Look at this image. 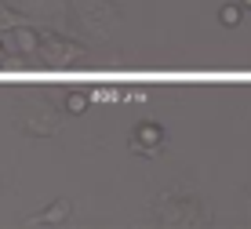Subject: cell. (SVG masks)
Segmentation results:
<instances>
[{
	"label": "cell",
	"mask_w": 251,
	"mask_h": 229,
	"mask_svg": "<svg viewBox=\"0 0 251 229\" xmlns=\"http://www.w3.org/2000/svg\"><path fill=\"white\" fill-rule=\"evenodd\" d=\"M88 99H91V95H84V91H73V95L66 99V109H69V113H84V109H88Z\"/></svg>",
	"instance_id": "3"
},
{
	"label": "cell",
	"mask_w": 251,
	"mask_h": 229,
	"mask_svg": "<svg viewBox=\"0 0 251 229\" xmlns=\"http://www.w3.org/2000/svg\"><path fill=\"white\" fill-rule=\"evenodd\" d=\"M240 15H244V7H240V4H226L219 11V19H222V25H240Z\"/></svg>",
	"instance_id": "2"
},
{
	"label": "cell",
	"mask_w": 251,
	"mask_h": 229,
	"mask_svg": "<svg viewBox=\"0 0 251 229\" xmlns=\"http://www.w3.org/2000/svg\"><path fill=\"white\" fill-rule=\"evenodd\" d=\"M160 138H164V131L157 124H138V131H135V146L142 149V153H146V149L153 153V149L160 146Z\"/></svg>",
	"instance_id": "1"
},
{
	"label": "cell",
	"mask_w": 251,
	"mask_h": 229,
	"mask_svg": "<svg viewBox=\"0 0 251 229\" xmlns=\"http://www.w3.org/2000/svg\"><path fill=\"white\" fill-rule=\"evenodd\" d=\"M0 55H4V44H0Z\"/></svg>",
	"instance_id": "6"
},
{
	"label": "cell",
	"mask_w": 251,
	"mask_h": 229,
	"mask_svg": "<svg viewBox=\"0 0 251 229\" xmlns=\"http://www.w3.org/2000/svg\"><path fill=\"white\" fill-rule=\"evenodd\" d=\"M66 215H69V200H58L55 211H51V215H44V218H37V222H58V218H66Z\"/></svg>",
	"instance_id": "4"
},
{
	"label": "cell",
	"mask_w": 251,
	"mask_h": 229,
	"mask_svg": "<svg viewBox=\"0 0 251 229\" xmlns=\"http://www.w3.org/2000/svg\"><path fill=\"white\" fill-rule=\"evenodd\" d=\"M240 4H244V7H251V0H240Z\"/></svg>",
	"instance_id": "5"
}]
</instances>
